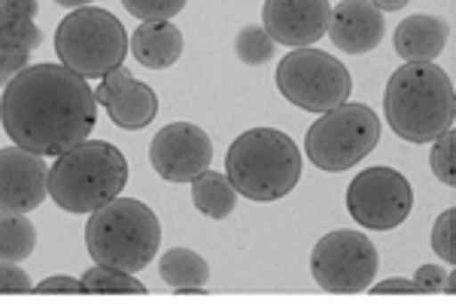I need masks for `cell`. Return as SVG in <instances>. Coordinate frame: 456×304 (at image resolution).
I'll use <instances>...</instances> for the list:
<instances>
[{"instance_id":"6da1fadb","label":"cell","mask_w":456,"mask_h":304,"mask_svg":"<svg viewBox=\"0 0 456 304\" xmlns=\"http://www.w3.org/2000/svg\"><path fill=\"white\" fill-rule=\"evenodd\" d=\"M94 92L64 64H28L4 86L0 122L6 137L34 155H61L94 128Z\"/></svg>"},{"instance_id":"7a4b0ae2","label":"cell","mask_w":456,"mask_h":304,"mask_svg":"<svg viewBox=\"0 0 456 304\" xmlns=\"http://www.w3.org/2000/svg\"><path fill=\"white\" fill-rule=\"evenodd\" d=\"M389 128L408 144H432L453 128V79L436 62H404L384 92Z\"/></svg>"},{"instance_id":"3957f363","label":"cell","mask_w":456,"mask_h":304,"mask_svg":"<svg viewBox=\"0 0 456 304\" xmlns=\"http://www.w3.org/2000/svg\"><path fill=\"white\" fill-rule=\"evenodd\" d=\"M128 159L107 140H83L55 155L49 168V198L68 213H92L122 195Z\"/></svg>"},{"instance_id":"277c9868","label":"cell","mask_w":456,"mask_h":304,"mask_svg":"<svg viewBox=\"0 0 456 304\" xmlns=\"http://www.w3.org/2000/svg\"><path fill=\"white\" fill-rule=\"evenodd\" d=\"M225 177L249 201H281L301 180V152L286 131L249 128L228 146Z\"/></svg>"},{"instance_id":"5b68a950","label":"cell","mask_w":456,"mask_h":304,"mask_svg":"<svg viewBox=\"0 0 456 304\" xmlns=\"http://www.w3.org/2000/svg\"><path fill=\"white\" fill-rule=\"evenodd\" d=\"M86 250L94 265L141 274L156 259L161 243V222L152 207L134 198H113L104 207L88 213Z\"/></svg>"},{"instance_id":"8992f818","label":"cell","mask_w":456,"mask_h":304,"mask_svg":"<svg viewBox=\"0 0 456 304\" xmlns=\"http://www.w3.org/2000/svg\"><path fill=\"white\" fill-rule=\"evenodd\" d=\"M55 52L61 64L83 79H104L110 70L122 68L128 55V34L110 10L79 6L58 21Z\"/></svg>"},{"instance_id":"52a82bcc","label":"cell","mask_w":456,"mask_h":304,"mask_svg":"<svg viewBox=\"0 0 456 304\" xmlns=\"http://www.w3.org/2000/svg\"><path fill=\"white\" fill-rule=\"evenodd\" d=\"M380 140V119L365 103H347L326 110L305 135V152L320 170L341 174L356 168Z\"/></svg>"},{"instance_id":"ba28073f","label":"cell","mask_w":456,"mask_h":304,"mask_svg":"<svg viewBox=\"0 0 456 304\" xmlns=\"http://www.w3.org/2000/svg\"><path fill=\"white\" fill-rule=\"evenodd\" d=\"M277 88L289 103L307 113L341 107L353 92L350 70L322 49L301 46L277 64Z\"/></svg>"},{"instance_id":"9c48e42d","label":"cell","mask_w":456,"mask_h":304,"mask_svg":"<svg viewBox=\"0 0 456 304\" xmlns=\"http://www.w3.org/2000/svg\"><path fill=\"white\" fill-rule=\"evenodd\" d=\"M380 268L378 247L356 228H335L316 241L311 253V274L316 286L335 295H356L374 283Z\"/></svg>"},{"instance_id":"30bf717a","label":"cell","mask_w":456,"mask_h":304,"mask_svg":"<svg viewBox=\"0 0 456 304\" xmlns=\"http://www.w3.org/2000/svg\"><path fill=\"white\" fill-rule=\"evenodd\" d=\"M411 207H414V189H411L408 177L395 168H365L347 186L350 217L371 232L399 228L411 217Z\"/></svg>"},{"instance_id":"8fae6325","label":"cell","mask_w":456,"mask_h":304,"mask_svg":"<svg viewBox=\"0 0 456 304\" xmlns=\"http://www.w3.org/2000/svg\"><path fill=\"white\" fill-rule=\"evenodd\" d=\"M150 161L156 174L167 183H192L201 170L210 168L213 144L208 131L195 122H171L152 137Z\"/></svg>"},{"instance_id":"7c38bea8","label":"cell","mask_w":456,"mask_h":304,"mask_svg":"<svg viewBox=\"0 0 456 304\" xmlns=\"http://www.w3.org/2000/svg\"><path fill=\"white\" fill-rule=\"evenodd\" d=\"M49 195V168L43 155L21 146L0 150V213H31Z\"/></svg>"},{"instance_id":"4fadbf2b","label":"cell","mask_w":456,"mask_h":304,"mask_svg":"<svg viewBox=\"0 0 456 304\" xmlns=\"http://www.w3.org/2000/svg\"><path fill=\"white\" fill-rule=\"evenodd\" d=\"M332 4L329 0H265L262 28L274 43L289 49L314 46L329 28Z\"/></svg>"},{"instance_id":"5bb4252c","label":"cell","mask_w":456,"mask_h":304,"mask_svg":"<svg viewBox=\"0 0 456 304\" xmlns=\"http://www.w3.org/2000/svg\"><path fill=\"white\" fill-rule=\"evenodd\" d=\"M94 101L110 113V122L119 125L125 131H141L156 119L159 113V98L150 86L134 79L128 70L116 68L110 70L104 79H101L98 92H94Z\"/></svg>"},{"instance_id":"9a60e30c","label":"cell","mask_w":456,"mask_h":304,"mask_svg":"<svg viewBox=\"0 0 456 304\" xmlns=\"http://www.w3.org/2000/svg\"><path fill=\"white\" fill-rule=\"evenodd\" d=\"M326 34L341 52L350 55H365V52L378 49L387 34L384 12L371 6V0H341L332 6Z\"/></svg>"},{"instance_id":"2e32d148","label":"cell","mask_w":456,"mask_h":304,"mask_svg":"<svg viewBox=\"0 0 456 304\" xmlns=\"http://www.w3.org/2000/svg\"><path fill=\"white\" fill-rule=\"evenodd\" d=\"M128 52L137 64L150 70H165L180 62L183 55V34L171 21H143L128 40Z\"/></svg>"},{"instance_id":"e0dca14e","label":"cell","mask_w":456,"mask_h":304,"mask_svg":"<svg viewBox=\"0 0 456 304\" xmlns=\"http://www.w3.org/2000/svg\"><path fill=\"white\" fill-rule=\"evenodd\" d=\"M447 21L438 16H408L395 28L393 46L404 62H432L444 52Z\"/></svg>"},{"instance_id":"ac0fdd59","label":"cell","mask_w":456,"mask_h":304,"mask_svg":"<svg viewBox=\"0 0 456 304\" xmlns=\"http://www.w3.org/2000/svg\"><path fill=\"white\" fill-rule=\"evenodd\" d=\"M37 0H0V49L12 55H31L43 43L37 28Z\"/></svg>"},{"instance_id":"d6986e66","label":"cell","mask_w":456,"mask_h":304,"mask_svg":"<svg viewBox=\"0 0 456 304\" xmlns=\"http://www.w3.org/2000/svg\"><path fill=\"white\" fill-rule=\"evenodd\" d=\"M159 274L176 292H198L210 283V265L189 247H174L159 259Z\"/></svg>"},{"instance_id":"ffe728a7","label":"cell","mask_w":456,"mask_h":304,"mask_svg":"<svg viewBox=\"0 0 456 304\" xmlns=\"http://www.w3.org/2000/svg\"><path fill=\"white\" fill-rule=\"evenodd\" d=\"M192 204L208 219H228L238 207V189L219 170H201L192 180Z\"/></svg>"},{"instance_id":"44dd1931","label":"cell","mask_w":456,"mask_h":304,"mask_svg":"<svg viewBox=\"0 0 456 304\" xmlns=\"http://www.w3.org/2000/svg\"><path fill=\"white\" fill-rule=\"evenodd\" d=\"M37 247V228L25 213H0V262H25Z\"/></svg>"},{"instance_id":"7402d4cb","label":"cell","mask_w":456,"mask_h":304,"mask_svg":"<svg viewBox=\"0 0 456 304\" xmlns=\"http://www.w3.org/2000/svg\"><path fill=\"white\" fill-rule=\"evenodd\" d=\"M234 55L249 68H262V64H268L274 58V40L262 25L240 28L238 37H234Z\"/></svg>"},{"instance_id":"603a6c76","label":"cell","mask_w":456,"mask_h":304,"mask_svg":"<svg viewBox=\"0 0 456 304\" xmlns=\"http://www.w3.org/2000/svg\"><path fill=\"white\" fill-rule=\"evenodd\" d=\"M86 292H146V286L137 280V274H125L107 265H94L83 277Z\"/></svg>"},{"instance_id":"cb8c5ba5","label":"cell","mask_w":456,"mask_h":304,"mask_svg":"<svg viewBox=\"0 0 456 304\" xmlns=\"http://www.w3.org/2000/svg\"><path fill=\"white\" fill-rule=\"evenodd\" d=\"M432 152H429V165L438 183L444 186H456V135L453 128H447L444 135L432 140Z\"/></svg>"},{"instance_id":"d4e9b609","label":"cell","mask_w":456,"mask_h":304,"mask_svg":"<svg viewBox=\"0 0 456 304\" xmlns=\"http://www.w3.org/2000/svg\"><path fill=\"white\" fill-rule=\"evenodd\" d=\"M122 6L141 21H171L183 12L186 0H122Z\"/></svg>"},{"instance_id":"484cf974","label":"cell","mask_w":456,"mask_h":304,"mask_svg":"<svg viewBox=\"0 0 456 304\" xmlns=\"http://www.w3.org/2000/svg\"><path fill=\"white\" fill-rule=\"evenodd\" d=\"M453 228H456V210H444L432 226V250L438 253V259H444L447 265L456 262V247H453Z\"/></svg>"},{"instance_id":"4316f807","label":"cell","mask_w":456,"mask_h":304,"mask_svg":"<svg viewBox=\"0 0 456 304\" xmlns=\"http://www.w3.org/2000/svg\"><path fill=\"white\" fill-rule=\"evenodd\" d=\"M34 283L19 262H0V292H31Z\"/></svg>"},{"instance_id":"83f0119b","label":"cell","mask_w":456,"mask_h":304,"mask_svg":"<svg viewBox=\"0 0 456 304\" xmlns=\"http://www.w3.org/2000/svg\"><path fill=\"white\" fill-rule=\"evenodd\" d=\"M444 268H438V265H423L420 271L414 274V286L417 292H438L441 283H444Z\"/></svg>"},{"instance_id":"f1b7e54d","label":"cell","mask_w":456,"mask_h":304,"mask_svg":"<svg viewBox=\"0 0 456 304\" xmlns=\"http://www.w3.org/2000/svg\"><path fill=\"white\" fill-rule=\"evenodd\" d=\"M28 58H31V55H12V52L0 49V88L10 83V79L16 77L19 70L28 68Z\"/></svg>"},{"instance_id":"f546056e","label":"cell","mask_w":456,"mask_h":304,"mask_svg":"<svg viewBox=\"0 0 456 304\" xmlns=\"http://www.w3.org/2000/svg\"><path fill=\"white\" fill-rule=\"evenodd\" d=\"M34 292H86V289L77 277H46L34 286Z\"/></svg>"},{"instance_id":"4dcf8cb0","label":"cell","mask_w":456,"mask_h":304,"mask_svg":"<svg viewBox=\"0 0 456 304\" xmlns=\"http://www.w3.org/2000/svg\"><path fill=\"white\" fill-rule=\"evenodd\" d=\"M371 292H374V295H387V292H417V286H414V280H408V277H387V280H380V283H374V286H371Z\"/></svg>"},{"instance_id":"1f68e13d","label":"cell","mask_w":456,"mask_h":304,"mask_svg":"<svg viewBox=\"0 0 456 304\" xmlns=\"http://www.w3.org/2000/svg\"><path fill=\"white\" fill-rule=\"evenodd\" d=\"M371 6H378L380 12H395V10H404L408 0H371Z\"/></svg>"},{"instance_id":"d6a6232c","label":"cell","mask_w":456,"mask_h":304,"mask_svg":"<svg viewBox=\"0 0 456 304\" xmlns=\"http://www.w3.org/2000/svg\"><path fill=\"white\" fill-rule=\"evenodd\" d=\"M441 289H444L447 295H453L456 292V274L451 271V274H444V283H441Z\"/></svg>"},{"instance_id":"836d02e7","label":"cell","mask_w":456,"mask_h":304,"mask_svg":"<svg viewBox=\"0 0 456 304\" xmlns=\"http://www.w3.org/2000/svg\"><path fill=\"white\" fill-rule=\"evenodd\" d=\"M58 6H68V10H79V6H88L92 0H55Z\"/></svg>"}]
</instances>
